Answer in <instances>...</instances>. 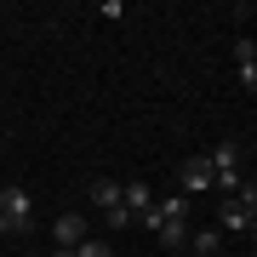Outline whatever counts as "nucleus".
I'll list each match as a JSON object with an SVG mask.
<instances>
[{
  "mask_svg": "<svg viewBox=\"0 0 257 257\" xmlns=\"http://www.w3.org/2000/svg\"><path fill=\"white\" fill-rule=\"evenodd\" d=\"M0 234H35V200H29L23 183H6L0 189Z\"/></svg>",
  "mask_w": 257,
  "mask_h": 257,
  "instance_id": "nucleus-1",
  "label": "nucleus"
},
{
  "mask_svg": "<svg viewBox=\"0 0 257 257\" xmlns=\"http://www.w3.org/2000/svg\"><path fill=\"white\" fill-rule=\"evenodd\" d=\"M92 206L109 217V229H126L132 211H126V183H114V177H97L92 183Z\"/></svg>",
  "mask_w": 257,
  "mask_h": 257,
  "instance_id": "nucleus-2",
  "label": "nucleus"
},
{
  "mask_svg": "<svg viewBox=\"0 0 257 257\" xmlns=\"http://www.w3.org/2000/svg\"><path fill=\"white\" fill-rule=\"evenodd\" d=\"M206 160H211V177H217V189L229 194H240V149L234 143H217V149H206Z\"/></svg>",
  "mask_w": 257,
  "mask_h": 257,
  "instance_id": "nucleus-3",
  "label": "nucleus"
},
{
  "mask_svg": "<svg viewBox=\"0 0 257 257\" xmlns=\"http://www.w3.org/2000/svg\"><path fill=\"white\" fill-rule=\"evenodd\" d=\"M177 183H183V194H206V189H217V177H211V160H206V155H194L183 172H177Z\"/></svg>",
  "mask_w": 257,
  "mask_h": 257,
  "instance_id": "nucleus-4",
  "label": "nucleus"
},
{
  "mask_svg": "<svg viewBox=\"0 0 257 257\" xmlns=\"http://www.w3.org/2000/svg\"><path fill=\"white\" fill-rule=\"evenodd\" d=\"M52 240H57V251H74L86 240V217H80V211H63V217L52 223Z\"/></svg>",
  "mask_w": 257,
  "mask_h": 257,
  "instance_id": "nucleus-5",
  "label": "nucleus"
},
{
  "mask_svg": "<svg viewBox=\"0 0 257 257\" xmlns=\"http://www.w3.org/2000/svg\"><path fill=\"white\" fill-rule=\"evenodd\" d=\"M217 229H229V234H257V223L246 217V206H240V200H223V211H217Z\"/></svg>",
  "mask_w": 257,
  "mask_h": 257,
  "instance_id": "nucleus-6",
  "label": "nucleus"
},
{
  "mask_svg": "<svg viewBox=\"0 0 257 257\" xmlns=\"http://www.w3.org/2000/svg\"><path fill=\"white\" fill-rule=\"evenodd\" d=\"M155 234H160V246L183 251V246H189V217H160V223H155Z\"/></svg>",
  "mask_w": 257,
  "mask_h": 257,
  "instance_id": "nucleus-7",
  "label": "nucleus"
},
{
  "mask_svg": "<svg viewBox=\"0 0 257 257\" xmlns=\"http://www.w3.org/2000/svg\"><path fill=\"white\" fill-rule=\"evenodd\" d=\"M234 63H240V80H246V92H257V46L246 35L234 40Z\"/></svg>",
  "mask_w": 257,
  "mask_h": 257,
  "instance_id": "nucleus-8",
  "label": "nucleus"
},
{
  "mask_svg": "<svg viewBox=\"0 0 257 257\" xmlns=\"http://www.w3.org/2000/svg\"><path fill=\"white\" fill-rule=\"evenodd\" d=\"M149 206H155V189H149L143 177H138V183H126V211H132V217H143Z\"/></svg>",
  "mask_w": 257,
  "mask_h": 257,
  "instance_id": "nucleus-9",
  "label": "nucleus"
},
{
  "mask_svg": "<svg viewBox=\"0 0 257 257\" xmlns=\"http://www.w3.org/2000/svg\"><path fill=\"white\" fill-rule=\"evenodd\" d=\"M189 251L217 257V251H223V229H200V234H189Z\"/></svg>",
  "mask_w": 257,
  "mask_h": 257,
  "instance_id": "nucleus-10",
  "label": "nucleus"
},
{
  "mask_svg": "<svg viewBox=\"0 0 257 257\" xmlns=\"http://www.w3.org/2000/svg\"><path fill=\"white\" fill-rule=\"evenodd\" d=\"M74 257H114V246H109V240H92V234H86L80 246H74Z\"/></svg>",
  "mask_w": 257,
  "mask_h": 257,
  "instance_id": "nucleus-11",
  "label": "nucleus"
},
{
  "mask_svg": "<svg viewBox=\"0 0 257 257\" xmlns=\"http://www.w3.org/2000/svg\"><path fill=\"white\" fill-rule=\"evenodd\" d=\"M234 200H240V206H246V217L257 223V189H251V183H240V194H234Z\"/></svg>",
  "mask_w": 257,
  "mask_h": 257,
  "instance_id": "nucleus-12",
  "label": "nucleus"
},
{
  "mask_svg": "<svg viewBox=\"0 0 257 257\" xmlns=\"http://www.w3.org/2000/svg\"><path fill=\"white\" fill-rule=\"evenodd\" d=\"M52 257H74V251H52Z\"/></svg>",
  "mask_w": 257,
  "mask_h": 257,
  "instance_id": "nucleus-13",
  "label": "nucleus"
},
{
  "mask_svg": "<svg viewBox=\"0 0 257 257\" xmlns=\"http://www.w3.org/2000/svg\"><path fill=\"white\" fill-rule=\"evenodd\" d=\"M23 257H35V251H23Z\"/></svg>",
  "mask_w": 257,
  "mask_h": 257,
  "instance_id": "nucleus-14",
  "label": "nucleus"
}]
</instances>
